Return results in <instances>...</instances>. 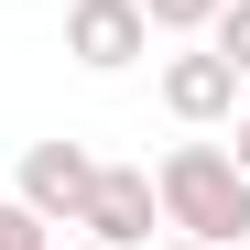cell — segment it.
Listing matches in <instances>:
<instances>
[{"mask_svg":"<svg viewBox=\"0 0 250 250\" xmlns=\"http://www.w3.org/2000/svg\"><path fill=\"white\" fill-rule=\"evenodd\" d=\"M152 207H163V229H185L207 250L250 239V174L229 163V142H174L152 163Z\"/></svg>","mask_w":250,"mask_h":250,"instance_id":"6da1fadb","label":"cell"},{"mask_svg":"<svg viewBox=\"0 0 250 250\" xmlns=\"http://www.w3.org/2000/svg\"><path fill=\"white\" fill-rule=\"evenodd\" d=\"M152 229H163V207H152V163H98L87 207H76V239H98V250H142Z\"/></svg>","mask_w":250,"mask_h":250,"instance_id":"7a4b0ae2","label":"cell"},{"mask_svg":"<svg viewBox=\"0 0 250 250\" xmlns=\"http://www.w3.org/2000/svg\"><path fill=\"white\" fill-rule=\"evenodd\" d=\"M65 55L87 65V76H131V65L152 55L142 0H65Z\"/></svg>","mask_w":250,"mask_h":250,"instance_id":"3957f363","label":"cell"},{"mask_svg":"<svg viewBox=\"0 0 250 250\" xmlns=\"http://www.w3.org/2000/svg\"><path fill=\"white\" fill-rule=\"evenodd\" d=\"M163 109H174L185 131H218V120H239V65L196 33L185 55H163Z\"/></svg>","mask_w":250,"mask_h":250,"instance_id":"277c9868","label":"cell"},{"mask_svg":"<svg viewBox=\"0 0 250 250\" xmlns=\"http://www.w3.org/2000/svg\"><path fill=\"white\" fill-rule=\"evenodd\" d=\"M87 185H98V152H87V142H33V152H22V174H11V196H22L44 229H76Z\"/></svg>","mask_w":250,"mask_h":250,"instance_id":"5b68a950","label":"cell"},{"mask_svg":"<svg viewBox=\"0 0 250 250\" xmlns=\"http://www.w3.org/2000/svg\"><path fill=\"white\" fill-rule=\"evenodd\" d=\"M207 44H218L239 65V87H250V0H218V22H207Z\"/></svg>","mask_w":250,"mask_h":250,"instance_id":"8992f818","label":"cell"},{"mask_svg":"<svg viewBox=\"0 0 250 250\" xmlns=\"http://www.w3.org/2000/svg\"><path fill=\"white\" fill-rule=\"evenodd\" d=\"M142 22H152V33H185V44H196V33L218 22V0H142Z\"/></svg>","mask_w":250,"mask_h":250,"instance_id":"52a82bcc","label":"cell"},{"mask_svg":"<svg viewBox=\"0 0 250 250\" xmlns=\"http://www.w3.org/2000/svg\"><path fill=\"white\" fill-rule=\"evenodd\" d=\"M0 250H55V229H44V218H33V207H22V196H0Z\"/></svg>","mask_w":250,"mask_h":250,"instance_id":"ba28073f","label":"cell"},{"mask_svg":"<svg viewBox=\"0 0 250 250\" xmlns=\"http://www.w3.org/2000/svg\"><path fill=\"white\" fill-rule=\"evenodd\" d=\"M142 250H207V239H185V229H152V239H142Z\"/></svg>","mask_w":250,"mask_h":250,"instance_id":"9c48e42d","label":"cell"},{"mask_svg":"<svg viewBox=\"0 0 250 250\" xmlns=\"http://www.w3.org/2000/svg\"><path fill=\"white\" fill-rule=\"evenodd\" d=\"M229 163H239V174H250V109H239V142H229Z\"/></svg>","mask_w":250,"mask_h":250,"instance_id":"30bf717a","label":"cell"},{"mask_svg":"<svg viewBox=\"0 0 250 250\" xmlns=\"http://www.w3.org/2000/svg\"><path fill=\"white\" fill-rule=\"evenodd\" d=\"M65 250H98V239H65Z\"/></svg>","mask_w":250,"mask_h":250,"instance_id":"8fae6325","label":"cell"}]
</instances>
